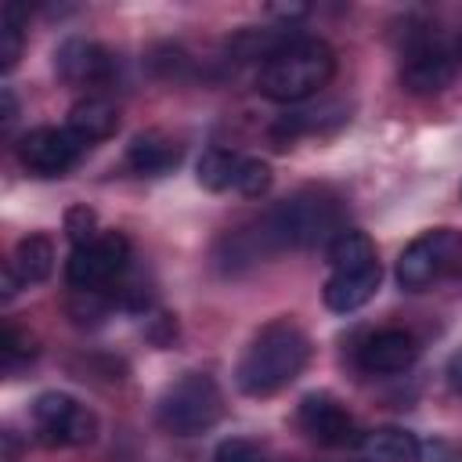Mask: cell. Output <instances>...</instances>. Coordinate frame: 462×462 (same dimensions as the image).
<instances>
[{"instance_id":"cell-1","label":"cell","mask_w":462,"mask_h":462,"mask_svg":"<svg viewBox=\"0 0 462 462\" xmlns=\"http://www.w3.org/2000/svg\"><path fill=\"white\" fill-rule=\"evenodd\" d=\"M310 361V339L307 332L289 321V318H278L271 325H263L253 343L245 346L242 361H238V390L249 393V397H271L278 390H285Z\"/></svg>"},{"instance_id":"cell-2","label":"cell","mask_w":462,"mask_h":462,"mask_svg":"<svg viewBox=\"0 0 462 462\" xmlns=\"http://www.w3.org/2000/svg\"><path fill=\"white\" fill-rule=\"evenodd\" d=\"M256 227V245L263 249H310L343 231V206L325 188H303L267 209Z\"/></svg>"},{"instance_id":"cell-3","label":"cell","mask_w":462,"mask_h":462,"mask_svg":"<svg viewBox=\"0 0 462 462\" xmlns=\"http://www.w3.org/2000/svg\"><path fill=\"white\" fill-rule=\"evenodd\" d=\"M332 72H336V54L325 40L292 36L274 54H267L260 61L256 90L267 101L296 105V101H307L310 94H318L332 79Z\"/></svg>"},{"instance_id":"cell-4","label":"cell","mask_w":462,"mask_h":462,"mask_svg":"<svg viewBox=\"0 0 462 462\" xmlns=\"http://www.w3.org/2000/svg\"><path fill=\"white\" fill-rule=\"evenodd\" d=\"M155 415H159V426L166 433H177V437L206 433L224 415L220 386L202 372H188V375H180L177 383H170L162 390Z\"/></svg>"},{"instance_id":"cell-5","label":"cell","mask_w":462,"mask_h":462,"mask_svg":"<svg viewBox=\"0 0 462 462\" xmlns=\"http://www.w3.org/2000/svg\"><path fill=\"white\" fill-rule=\"evenodd\" d=\"M462 278V231L433 227L404 245L397 260V282L408 292H422L437 282Z\"/></svg>"},{"instance_id":"cell-6","label":"cell","mask_w":462,"mask_h":462,"mask_svg":"<svg viewBox=\"0 0 462 462\" xmlns=\"http://www.w3.org/2000/svg\"><path fill=\"white\" fill-rule=\"evenodd\" d=\"M126 263H130V238L123 231H101L97 238L72 245V256L65 263V282L76 292H101L116 285Z\"/></svg>"},{"instance_id":"cell-7","label":"cell","mask_w":462,"mask_h":462,"mask_svg":"<svg viewBox=\"0 0 462 462\" xmlns=\"http://www.w3.org/2000/svg\"><path fill=\"white\" fill-rule=\"evenodd\" d=\"M32 426L47 448H83L97 437V415L61 390H47L32 401Z\"/></svg>"},{"instance_id":"cell-8","label":"cell","mask_w":462,"mask_h":462,"mask_svg":"<svg viewBox=\"0 0 462 462\" xmlns=\"http://www.w3.org/2000/svg\"><path fill=\"white\" fill-rule=\"evenodd\" d=\"M87 141H79L69 126H36L18 141V159L36 177H61L83 155Z\"/></svg>"},{"instance_id":"cell-9","label":"cell","mask_w":462,"mask_h":462,"mask_svg":"<svg viewBox=\"0 0 462 462\" xmlns=\"http://www.w3.org/2000/svg\"><path fill=\"white\" fill-rule=\"evenodd\" d=\"M455 79V54L433 40V36H419L408 43L404 51V65H401V83L411 94H437Z\"/></svg>"},{"instance_id":"cell-10","label":"cell","mask_w":462,"mask_h":462,"mask_svg":"<svg viewBox=\"0 0 462 462\" xmlns=\"http://www.w3.org/2000/svg\"><path fill=\"white\" fill-rule=\"evenodd\" d=\"M296 419H300V430L310 440L325 444V448H343V444L354 440V419H350V411L332 393H325V390L307 393L300 401Z\"/></svg>"},{"instance_id":"cell-11","label":"cell","mask_w":462,"mask_h":462,"mask_svg":"<svg viewBox=\"0 0 462 462\" xmlns=\"http://www.w3.org/2000/svg\"><path fill=\"white\" fill-rule=\"evenodd\" d=\"M383 282V267L379 260L375 263H365V267H332L321 296H325V307L336 310V314H350L357 307H365L375 289Z\"/></svg>"},{"instance_id":"cell-12","label":"cell","mask_w":462,"mask_h":462,"mask_svg":"<svg viewBox=\"0 0 462 462\" xmlns=\"http://www.w3.org/2000/svg\"><path fill=\"white\" fill-rule=\"evenodd\" d=\"M419 357V343L411 332L404 328H383L375 336H368L357 350V365L368 372V375H393V372H404L411 361Z\"/></svg>"},{"instance_id":"cell-13","label":"cell","mask_w":462,"mask_h":462,"mask_svg":"<svg viewBox=\"0 0 462 462\" xmlns=\"http://www.w3.org/2000/svg\"><path fill=\"white\" fill-rule=\"evenodd\" d=\"M54 271V245L47 235H25L7 267H4V296H14L18 285H40Z\"/></svg>"},{"instance_id":"cell-14","label":"cell","mask_w":462,"mask_h":462,"mask_svg":"<svg viewBox=\"0 0 462 462\" xmlns=\"http://www.w3.org/2000/svg\"><path fill=\"white\" fill-rule=\"evenodd\" d=\"M54 69L69 83H105L112 76V54L94 40L72 36L54 51Z\"/></svg>"},{"instance_id":"cell-15","label":"cell","mask_w":462,"mask_h":462,"mask_svg":"<svg viewBox=\"0 0 462 462\" xmlns=\"http://www.w3.org/2000/svg\"><path fill=\"white\" fill-rule=\"evenodd\" d=\"M180 144L173 141V137H166V134H159V130H144V134H137L134 141H130V148H126V162L137 170V173H144V177H159V173H170L177 162H180Z\"/></svg>"},{"instance_id":"cell-16","label":"cell","mask_w":462,"mask_h":462,"mask_svg":"<svg viewBox=\"0 0 462 462\" xmlns=\"http://www.w3.org/2000/svg\"><path fill=\"white\" fill-rule=\"evenodd\" d=\"M357 462H419V440L401 426H379L357 440Z\"/></svg>"},{"instance_id":"cell-17","label":"cell","mask_w":462,"mask_h":462,"mask_svg":"<svg viewBox=\"0 0 462 462\" xmlns=\"http://www.w3.org/2000/svg\"><path fill=\"white\" fill-rule=\"evenodd\" d=\"M69 130L87 144L105 141V137H112L119 130V108L108 97H97V94L83 97V101H76L69 108Z\"/></svg>"},{"instance_id":"cell-18","label":"cell","mask_w":462,"mask_h":462,"mask_svg":"<svg viewBox=\"0 0 462 462\" xmlns=\"http://www.w3.org/2000/svg\"><path fill=\"white\" fill-rule=\"evenodd\" d=\"M328 260H332V267H365V263H375V245L365 231L343 227L328 242Z\"/></svg>"},{"instance_id":"cell-19","label":"cell","mask_w":462,"mask_h":462,"mask_svg":"<svg viewBox=\"0 0 462 462\" xmlns=\"http://www.w3.org/2000/svg\"><path fill=\"white\" fill-rule=\"evenodd\" d=\"M238 155L227 152V148H209L202 152L199 159V184L209 188V191H224V188H235V177H238Z\"/></svg>"},{"instance_id":"cell-20","label":"cell","mask_w":462,"mask_h":462,"mask_svg":"<svg viewBox=\"0 0 462 462\" xmlns=\"http://www.w3.org/2000/svg\"><path fill=\"white\" fill-rule=\"evenodd\" d=\"M22 22H25V7L22 4H7L4 7V22H0V69L11 72L22 58Z\"/></svg>"},{"instance_id":"cell-21","label":"cell","mask_w":462,"mask_h":462,"mask_svg":"<svg viewBox=\"0 0 462 462\" xmlns=\"http://www.w3.org/2000/svg\"><path fill=\"white\" fill-rule=\"evenodd\" d=\"M271 166L263 162V159H242L238 162V177H235V188L245 195V199H260V195H267V188H271Z\"/></svg>"},{"instance_id":"cell-22","label":"cell","mask_w":462,"mask_h":462,"mask_svg":"<svg viewBox=\"0 0 462 462\" xmlns=\"http://www.w3.org/2000/svg\"><path fill=\"white\" fill-rule=\"evenodd\" d=\"M65 231H69L72 245H83V242L97 238V220H94V209H87V206H72V209L65 213Z\"/></svg>"},{"instance_id":"cell-23","label":"cell","mask_w":462,"mask_h":462,"mask_svg":"<svg viewBox=\"0 0 462 462\" xmlns=\"http://www.w3.org/2000/svg\"><path fill=\"white\" fill-rule=\"evenodd\" d=\"M213 462H267V458H263V451L256 444H249L242 437H231V440H220L217 444Z\"/></svg>"},{"instance_id":"cell-24","label":"cell","mask_w":462,"mask_h":462,"mask_svg":"<svg viewBox=\"0 0 462 462\" xmlns=\"http://www.w3.org/2000/svg\"><path fill=\"white\" fill-rule=\"evenodd\" d=\"M0 354H4V365L11 368L14 361H22V357H32V343L25 339V336H18L11 325L4 328V346H0Z\"/></svg>"},{"instance_id":"cell-25","label":"cell","mask_w":462,"mask_h":462,"mask_svg":"<svg viewBox=\"0 0 462 462\" xmlns=\"http://www.w3.org/2000/svg\"><path fill=\"white\" fill-rule=\"evenodd\" d=\"M448 386L462 397V350H455L451 361H448Z\"/></svg>"},{"instance_id":"cell-26","label":"cell","mask_w":462,"mask_h":462,"mask_svg":"<svg viewBox=\"0 0 462 462\" xmlns=\"http://www.w3.org/2000/svg\"><path fill=\"white\" fill-rule=\"evenodd\" d=\"M0 97H4V123H11V119H14V94H11V90H4Z\"/></svg>"},{"instance_id":"cell-27","label":"cell","mask_w":462,"mask_h":462,"mask_svg":"<svg viewBox=\"0 0 462 462\" xmlns=\"http://www.w3.org/2000/svg\"><path fill=\"white\" fill-rule=\"evenodd\" d=\"M458 54H462V36H458Z\"/></svg>"}]
</instances>
